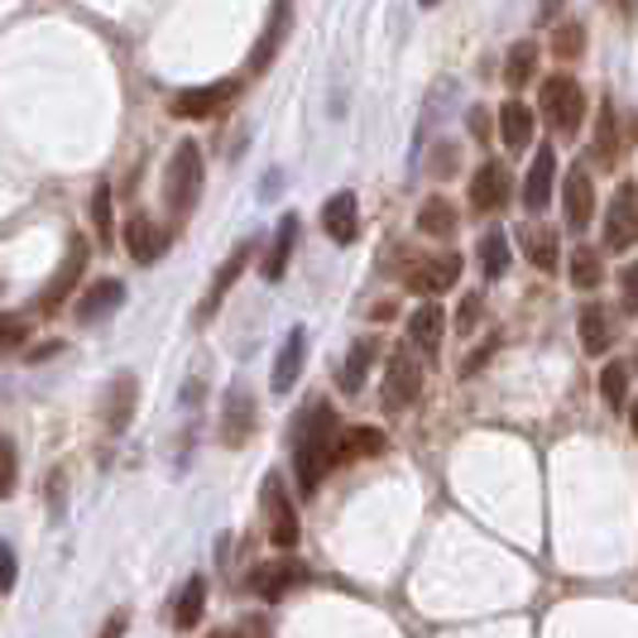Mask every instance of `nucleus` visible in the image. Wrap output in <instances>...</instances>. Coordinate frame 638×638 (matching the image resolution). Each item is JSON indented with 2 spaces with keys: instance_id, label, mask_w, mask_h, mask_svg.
I'll return each mask as SVG.
<instances>
[{
  "instance_id": "1",
  "label": "nucleus",
  "mask_w": 638,
  "mask_h": 638,
  "mask_svg": "<svg viewBox=\"0 0 638 638\" xmlns=\"http://www.w3.org/2000/svg\"><path fill=\"white\" fill-rule=\"evenodd\" d=\"M337 447H341V422L331 414V404H308L294 422V471H298V490L312 495L322 485V475L337 466Z\"/></svg>"
},
{
  "instance_id": "2",
  "label": "nucleus",
  "mask_w": 638,
  "mask_h": 638,
  "mask_svg": "<svg viewBox=\"0 0 638 638\" xmlns=\"http://www.w3.org/2000/svg\"><path fill=\"white\" fill-rule=\"evenodd\" d=\"M202 178H207V168H202V144H197V140H183L178 150H173V158L164 164V207H168L173 221H188V217H193L197 197H202Z\"/></svg>"
},
{
  "instance_id": "3",
  "label": "nucleus",
  "mask_w": 638,
  "mask_h": 638,
  "mask_svg": "<svg viewBox=\"0 0 638 638\" xmlns=\"http://www.w3.org/2000/svg\"><path fill=\"white\" fill-rule=\"evenodd\" d=\"M538 111L552 121L557 135H576L581 121H586V91H581V82L571 73H557L538 91Z\"/></svg>"
},
{
  "instance_id": "4",
  "label": "nucleus",
  "mask_w": 638,
  "mask_h": 638,
  "mask_svg": "<svg viewBox=\"0 0 638 638\" xmlns=\"http://www.w3.org/2000/svg\"><path fill=\"white\" fill-rule=\"evenodd\" d=\"M418 394H422V365H418V355L394 351L389 365H384V394H380L384 414H404V408H414Z\"/></svg>"
},
{
  "instance_id": "5",
  "label": "nucleus",
  "mask_w": 638,
  "mask_h": 638,
  "mask_svg": "<svg viewBox=\"0 0 638 638\" xmlns=\"http://www.w3.org/2000/svg\"><path fill=\"white\" fill-rule=\"evenodd\" d=\"M509 197H514L509 168H504L499 158H485V164L475 168V178H471V211H475V217H495V211L509 207Z\"/></svg>"
},
{
  "instance_id": "6",
  "label": "nucleus",
  "mask_w": 638,
  "mask_h": 638,
  "mask_svg": "<svg viewBox=\"0 0 638 638\" xmlns=\"http://www.w3.org/2000/svg\"><path fill=\"white\" fill-rule=\"evenodd\" d=\"M82 270H87V235H73L68 255H63V264H58V274H53L48 288L34 298V308L38 312H58L63 302L73 298V288H77V278H82Z\"/></svg>"
},
{
  "instance_id": "7",
  "label": "nucleus",
  "mask_w": 638,
  "mask_h": 638,
  "mask_svg": "<svg viewBox=\"0 0 638 638\" xmlns=\"http://www.w3.org/2000/svg\"><path fill=\"white\" fill-rule=\"evenodd\" d=\"M235 97H241V82H211V87H188L173 97V116L178 121H207V116H221L226 106H231Z\"/></svg>"
},
{
  "instance_id": "8",
  "label": "nucleus",
  "mask_w": 638,
  "mask_h": 638,
  "mask_svg": "<svg viewBox=\"0 0 638 638\" xmlns=\"http://www.w3.org/2000/svg\"><path fill=\"white\" fill-rule=\"evenodd\" d=\"M638 241V193H634V183L629 188H619L615 193V202H609L605 211V250H629Z\"/></svg>"
},
{
  "instance_id": "9",
  "label": "nucleus",
  "mask_w": 638,
  "mask_h": 638,
  "mask_svg": "<svg viewBox=\"0 0 638 638\" xmlns=\"http://www.w3.org/2000/svg\"><path fill=\"white\" fill-rule=\"evenodd\" d=\"M302 581H308V566L302 562H264V566L250 571V591L270 605H278L294 586H302Z\"/></svg>"
},
{
  "instance_id": "10",
  "label": "nucleus",
  "mask_w": 638,
  "mask_h": 638,
  "mask_svg": "<svg viewBox=\"0 0 638 638\" xmlns=\"http://www.w3.org/2000/svg\"><path fill=\"white\" fill-rule=\"evenodd\" d=\"M562 211H566V226L571 231H586L591 217H595V188H591V168L576 164L562 183Z\"/></svg>"
},
{
  "instance_id": "11",
  "label": "nucleus",
  "mask_w": 638,
  "mask_h": 638,
  "mask_svg": "<svg viewBox=\"0 0 638 638\" xmlns=\"http://www.w3.org/2000/svg\"><path fill=\"white\" fill-rule=\"evenodd\" d=\"M250 432H255V394L245 384H235L226 394V414H221V442L226 447H245Z\"/></svg>"
},
{
  "instance_id": "12",
  "label": "nucleus",
  "mask_w": 638,
  "mask_h": 638,
  "mask_svg": "<svg viewBox=\"0 0 638 638\" xmlns=\"http://www.w3.org/2000/svg\"><path fill=\"white\" fill-rule=\"evenodd\" d=\"M255 260V241H241V250H231V260L221 264V274L211 278V288H207V298H202V308H197V322H207V317H217V308L226 302V294L235 288V278L245 274V264Z\"/></svg>"
},
{
  "instance_id": "13",
  "label": "nucleus",
  "mask_w": 638,
  "mask_h": 638,
  "mask_svg": "<svg viewBox=\"0 0 638 638\" xmlns=\"http://www.w3.org/2000/svg\"><path fill=\"white\" fill-rule=\"evenodd\" d=\"M322 231L337 245H351L355 235H361V202H355V193L327 197V202H322Z\"/></svg>"
},
{
  "instance_id": "14",
  "label": "nucleus",
  "mask_w": 638,
  "mask_h": 638,
  "mask_svg": "<svg viewBox=\"0 0 638 638\" xmlns=\"http://www.w3.org/2000/svg\"><path fill=\"white\" fill-rule=\"evenodd\" d=\"M302 361H308V331L294 327V331L284 337V345H278V355H274V375H270L274 394H288V389H294L298 375H302Z\"/></svg>"
},
{
  "instance_id": "15",
  "label": "nucleus",
  "mask_w": 638,
  "mask_h": 638,
  "mask_svg": "<svg viewBox=\"0 0 638 638\" xmlns=\"http://www.w3.org/2000/svg\"><path fill=\"white\" fill-rule=\"evenodd\" d=\"M121 302H125V284H121V278H97V284L77 298L73 312H77V322H82V327H91V322H106V317L121 308Z\"/></svg>"
},
{
  "instance_id": "16",
  "label": "nucleus",
  "mask_w": 638,
  "mask_h": 638,
  "mask_svg": "<svg viewBox=\"0 0 638 638\" xmlns=\"http://www.w3.org/2000/svg\"><path fill=\"white\" fill-rule=\"evenodd\" d=\"M461 278V255H442V260H422L414 274H408V288L422 298H437L447 294V288H457Z\"/></svg>"
},
{
  "instance_id": "17",
  "label": "nucleus",
  "mask_w": 638,
  "mask_h": 638,
  "mask_svg": "<svg viewBox=\"0 0 638 638\" xmlns=\"http://www.w3.org/2000/svg\"><path fill=\"white\" fill-rule=\"evenodd\" d=\"M164 250H168L164 226H154L150 217H130L125 221V255L135 260V264H154Z\"/></svg>"
},
{
  "instance_id": "18",
  "label": "nucleus",
  "mask_w": 638,
  "mask_h": 638,
  "mask_svg": "<svg viewBox=\"0 0 638 638\" xmlns=\"http://www.w3.org/2000/svg\"><path fill=\"white\" fill-rule=\"evenodd\" d=\"M264 509H270V542L274 548H294L298 542V514H294V504L284 499V485L278 481L264 485Z\"/></svg>"
},
{
  "instance_id": "19",
  "label": "nucleus",
  "mask_w": 638,
  "mask_h": 638,
  "mask_svg": "<svg viewBox=\"0 0 638 638\" xmlns=\"http://www.w3.org/2000/svg\"><path fill=\"white\" fill-rule=\"evenodd\" d=\"M101 418H106V432H125L130 418H135V375H116L111 389L101 398Z\"/></svg>"
},
{
  "instance_id": "20",
  "label": "nucleus",
  "mask_w": 638,
  "mask_h": 638,
  "mask_svg": "<svg viewBox=\"0 0 638 638\" xmlns=\"http://www.w3.org/2000/svg\"><path fill=\"white\" fill-rule=\"evenodd\" d=\"M518 245H524L528 264H538L542 274H557V264H562V245H557L552 226H524V231H518Z\"/></svg>"
},
{
  "instance_id": "21",
  "label": "nucleus",
  "mask_w": 638,
  "mask_h": 638,
  "mask_svg": "<svg viewBox=\"0 0 638 638\" xmlns=\"http://www.w3.org/2000/svg\"><path fill=\"white\" fill-rule=\"evenodd\" d=\"M534 125H538L534 106H524L518 97L499 106V140L509 144V150H528V144H534Z\"/></svg>"
},
{
  "instance_id": "22",
  "label": "nucleus",
  "mask_w": 638,
  "mask_h": 638,
  "mask_svg": "<svg viewBox=\"0 0 638 638\" xmlns=\"http://www.w3.org/2000/svg\"><path fill=\"white\" fill-rule=\"evenodd\" d=\"M442 337H447L442 308H437V302H422V308L408 317V341H414L422 355H437V351H442Z\"/></svg>"
},
{
  "instance_id": "23",
  "label": "nucleus",
  "mask_w": 638,
  "mask_h": 638,
  "mask_svg": "<svg viewBox=\"0 0 638 638\" xmlns=\"http://www.w3.org/2000/svg\"><path fill=\"white\" fill-rule=\"evenodd\" d=\"M552 173H557V154L552 150H538L534 168H528V178H524V207L528 211H542V207L552 202Z\"/></svg>"
},
{
  "instance_id": "24",
  "label": "nucleus",
  "mask_w": 638,
  "mask_h": 638,
  "mask_svg": "<svg viewBox=\"0 0 638 638\" xmlns=\"http://www.w3.org/2000/svg\"><path fill=\"white\" fill-rule=\"evenodd\" d=\"M294 245H298V217H294V211H288V217L278 221V235H274L270 255H264V264H260V274L270 278V284H278V278H284L288 260H294Z\"/></svg>"
},
{
  "instance_id": "25",
  "label": "nucleus",
  "mask_w": 638,
  "mask_h": 638,
  "mask_svg": "<svg viewBox=\"0 0 638 638\" xmlns=\"http://www.w3.org/2000/svg\"><path fill=\"white\" fill-rule=\"evenodd\" d=\"M202 609H207V576H188L178 591V601H173V629H197L202 624Z\"/></svg>"
},
{
  "instance_id": "26",
  "label": "nucleus",
  "mask_w": 638,
  "mask_h": 638,
  "mask_svg": "<svg viewBox=\"0 0 638 638\" xmlns=\"http://www.w3.org/2000/svg\"><path fill=\"white\" fill-rule=\"evenodd\" d=\"M576 331H581V345H586L591 355L609 351V341H615V327H609V312L601 308V302H586V308H581Z\"/></svg>"
},
{
  "instance_id": "27",
  "label": "nucleus",
  "mask_w": 638,
  "mask_h": 638,
  "mask_svg": "<svg viewBox=\"0 0 638 638\" xmlns=\"http://www.w3.org/2000/svg\"><path fill=\"white\" fill-rule=\"evenodd\" d=\"M534 73H538V44L534 38H518V44L509 48V58H504V82L518 91V87L534 82Z\"/></svg>"
},
{
  "instance_id": "28",
  "label": "nucleus",
  "mask_w": 638,
  "mask_h": 638,
  "mask_svg": "<svg viewBox=\"0 0 638 638\" xmlns=\"http://www.w3.org/2000/svg\"><path fill=\"white\" fill-rule=\"evenodd\" d=\"M475 260H481L485 278H504V274H509V235L485 231L481 241H475Z\"/></svg>"
},
{
  "instance_id": "29",
  "label": "nucleus",
  "mask_w": 638,
  "mask_h": 638,
  "mask_svg": "<svg viewBox=\"0 0 638 638\" xmlns=\"http://www.w3.org/2000/svg\"><path fill=\"white\" fill-rule=\"evenodd\" d=\"M380 451H384L380 428H345L341 447H337V461H365V457H380Z\"/></svg>"
},
{
  "instance_id": "30",
  "label": "nucleus",
  "mask_w": 638,
  "mask_h": 638,
  "mask_svg": "<svg viewBox=\"0 0 638 638\" xmlns=\"http://www.w3.org/2000/svg\"><path fill=\"white\" fill-rule=\"evenodd\" d=\"M418 231L422 235H451L457 231V207H451L442 193H432L428 202L418 207Z\"/></svg>"
},
{
  "instance_id": "31",
  "label": "nucleus",
  "mask_w": 638,
  "mask_h": 638,
  "mask_svg": "<svg viewBox=\"0 0 638 638\" xmlns=\"http://www.w3.org/2000/svg\"><path fill=\"white\" fill-rule=\"evenodd\" d=\"M284 30H288V6H278V10H270V24H264V34H260V48L250 53V73H264V68H270L274 48L284 44Z\"/></svg>"
},
{
  "instance_id": "32",
  "label": "nucleus",
  "mask_w": 638,
  "mask_h": 638,
  "mask_svg": "<svg viewBox=\"0 0 638 638\" xmlns=\"http://www.w3.org/2000/svg\"><path fill=\"white\" fill-rule=\"evenodd\" d=\"M370 365H375V341H355L351 355H345V365H341V389L345 394H361Z\"/></svg>"
},
{
  "instance_id": "33",
  "label": "nucleus",
  "mask_w": 638,
  "mask_h": 638,
  "mask_svg": "<svg viewBox=\"0 0 638 638\" xmlns=\"http://www.w3.org/2000/svg\"><path fill=\"white\" fill-rule=\"evenodd\" d=\"M601 278H605L601 255H595L591 245H581L576 255H571V284H576L581 294H591V288H601Z\"/></svg>"
},
{
  "instance_id": "34",
  "label": "nucleus",
  "mask_w": 638,
  "mask_h": 638,
  "mask_svg": "<svg viewBox=\"0 0 638 638\" xmlns=\"http://www.w3.org/2000/svg\"><path fill=\"white\" fill-rule=\"evenodd\" d=\"M91 231H97V245H116V211H111V188L91 193Z\"/></svg>"
},
{
  "instance_id": "35",
  "label": "nucleus",
  "mask_w": 638,
  "mask_h": 638,
  "mask_svg": "<svg viewBox=\"0 0 638 638\" xmlns=\"http://www.w3.org/2000/svg\"><path fill=\"white\" fill-rule=\"evenodd\" d=\"M601 394H605V404L615 408V414H624V404H629V365L609 361L605 375H601Z\"/></svg>"
},
{
  "instance_id": "36",
  "label": "nucleus",
  "mask_w": 638,
  "mask_h": 638,
  "mask_svg": "<svg viewBox=\"0 0 638 638\" xmlns=\"http://www.w3.org/2000/svg\"><path fill=\"white\" fill-rule=\"evenodd\" d=\"M615 121L619 111L609 101H601V130H595V150H601V164H619V135H615Z\"/></svg>"
},
{
  "instance_id": "37",
  "label": "nucleus",
  "mask_w": 638,
  "mask_h": 638,
  "mask_svg": "<svg viewBox=\"0 0 638 638\" xmlns=\"http://www.w3.org/2000/svg\"><path fill=\"white\" fill-rule=\"evenodd\" d=\"M552 53H557L562 63L581 58V53H586V30H581V24H562V30L552 34Z\"/></svg>"
},
{
  "instance_id": "38",
  "label": "nucleus",
  "mask_w": 638,
  "mask_h": 638,
  "mask_svg": "<svg viewBox=\"0 0 638 638\" xmlns=\"http://www.w3.org/2000/svg\"><path fill=\"white\" fill-rule=\"evenodd\" d=\"M24 341H30V322H24V317H10V312H0V355L20 351Z\"/></svg>"
},
{
  "instance_id": "39",
  "label": "nucleus",
  "mask_w": 638,
  "mask_h": 638,
  "mask_svg": "<svg viewBox=\"0 0 638 638\" xmlns=\"http://www.w3.org/2000/svg\"><path fill=\"white\" fill-rule=\"evenodd\" d=\"M15 481H20V457H15V447L0 437V499L15 490Z\"/></svg>"
},
{
  "instance_id": "40",
  "label": "nucleus",
  "mask_w": 638,
  "mask_h": 638,
  "mask_svg": "<svg viewBox=\"0 0 638 638\" xmlns=\"http://www.w3.org/2000/svg\"><path fill=\"white\" fill-rule=\"evenodd\" d=\"M619 302H624V312H638V260L624 264V274H619Z\"/></svg>"
},
{
  "instance_id": "41",
  "label": "nucleus",
  "mask_w": 638,
  "mask_h": 638,
  "mask_svg": "<svg viewBox=\"0 0 638 638\" xmlns=\"http://www.w3.org/2000/svg\"><path fill=\"white\" fill-rule=\"evenodd\" d=\"M481 312H485V298L481 294H471L466 302H461V312H457V331H461V337H471V327L481 322Z\"/></svg>"
},
{
  "instance_id": "42",
  "label": "nucleus",
  "mask_w": 638,
  "mask_h": 638,
  "mask_svg": "<svg viewBox=\"0 0 638 638\" xmlns=\"http://www.w3.org/2000/svg\"><path fill=\"white\" fill-rule=\"evenodd\" d=\"M15 576H20L15 552H10V542H0V595H10V591H15Z\"/></svg>"
},
{
  "instance_id": "43",
  "label": "nucleus",
  "mask_w": 638,
  "mask_h": 638,
  "mask_svg": "<svg viewBox=\"0 0 638 638\" xmlns=\"http://www.w3.org/2000/svg\"><path fill=\"white\" fill-rule=\"evenodd\" d=\"M432 173H437V178H451V173H457V144H437Z\"/></svg>"
},
{
  "instance_id": "44",
  "label": "nucleus",
  "mask_w": 638,
  "mask_h": 638,
  "mask_svg": "<svg viewBox=\"0 0 638 638\" xmlns=\"http://www.w3.org/2000/svg\"><path fill=\"white\" fill-rule=\"evenodd\" d=\"M125 629H130V615H125V609H116V615L101 624V634H97V638H125Z\"/></svg>"
},
{
  "instance_id": "45",
  "label": "nucleus",
  "mask_w": 638,
  "mask_h": 638,
  "mask_svg": "<svg viewBox=\"0 0 638 638\" xmlns=\"http://www.w3.org/2000/svg\"><path fill=\"white\" fill-rule=\"evenodd\" d=\"M485 130H490V125H485V116H481V111H471V135H481V140H485Z\"/></svg>"
},
{
  "instance_id": "46",
  "label": "nucleus",
  "mask_w": 638,
  "mask_h": 638,
  "mask_svg": "<svg viewBox=\"0 0 638 638\" xmlns=\"http://www.w3.org/2000/svg\"><path fill=\"white\" fill-rule=\"evenodd\" d=\"M44 355H58V341H48V345H38V351H30V361H44Z\"/></svg>"
},
{
  "instance_id": "47",
  "label": "nucleus",
  "mask_w": 638,
  "mask_h": 638,
  "mask_svg": "<svg viewBox=\"0 0 638 638\" xmlns=\"http://www.w3.org/2000/svg\"><path fill=\"white\" fill-rule=\"evenodd\" d=\"M211 638H241V629H217Z\"/></svg>"
},
{
  "instance_id": "48",
  "label": "nucleus",
  "mask_w": 638,
  "mask_h": 638,
  "mask_svg": "<svg viewBox=\"0 0 638 638\" xmlns=\"http://www.w3.org/2000/svg\"><path fill=\"white\" fill-rule=\"evenodd\" d=\"M629 422H634V432H638V398H634V408H629Z\"/></svg>"
}]
</instances>
